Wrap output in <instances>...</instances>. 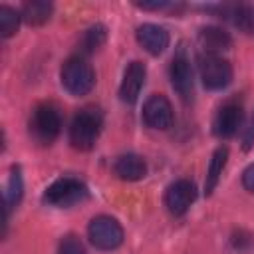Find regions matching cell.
Returning <instances> with one entry per match:
<instances>
[{"instance_id": "22", "label": "cell", "mask_w": 254, "mask_h": 254, "mask_svg": "<svg viewBox=\"0 0 254 254\" xmlns=\"http://www.w3.org/2000/svg\"><path fill=\"white\" fill-rule=\"evenodd\" d=\"M254 145V117H252V121L248 123V127L244 129V137H242V147L248 151L250 147Z\"/></svg>"}, {"instance_id": "3", "label": "cell", "mask_w": 254, "mask_h": 254, "mask_svg": "<svg viewBox=\"0 0 254 254\" xmlns=\"http://www.w3.org/2000/svg\"><path fill=\"white\" fill-rule=\"evenodd\" d=\"M87 196H89L87 187L79 179H73V177H62L44 190V202L50 206H58V208L73 206L85 200Z\"/></svg>"}, {"instance_id": "15", "label": "cell", "mask_w": 254, "mask_h": 254, "mask_svg": "<svg viewBox=\"0 0 254 254\" xmlns=\"http://www.w3.org/2000/svg\"><path fill=\"white\" fill-rule=\"evenodd\" d=\"M24 194V179H22V171L20 167H12L6 187H4V222L8 220V214L14 206H18V202L22 200Z\"/></svg>"}, {"instance_id": "1", "label": "cell", "mask_w": 254, "mask_h": 254, "mask_svg": "<svg viewBox=\"0 0 254 254\" xmlns=\"http://www.w3.org/2000/svg\"><path fill=\"white\" fill-rule=\"evenodd\" d=\"M101 111L95 107H85L81 109L69 125V143L77 151H89L93 149L99 133H101Z\"/></svg>"}, {"instance_id": "7", "label": "cell", "mask_w": 254, "mask_h": 254, "mask_svg": "<svg viewBox=\"0 0 254 254\" xmlns=\"http://www.w3.org/2000/svg\"><path fill=\"white\" fill-rule=\"evenodd\" d=\"M169 79L173 89L179 93V97L183 101H190L192 99V91H194V79H192V67L190 62L185 54V50H179L171 62L169 67Z\"/></svg>"}, {"instance_id": "11", "label": "cell", "mask_w": 254, "mask_h": 254, "mask_svg": "<svg viewBox=\"0 0 254 254\" xmlns=\"http://www.w3.org/2000/svg\"><path fill=\"white\" fill-rule=\"evenodd\" d=\"M145 77H147V67L143 62H131L125 67L121 85H119V97L125 103H135L139 99V93L145 85Z\"/></svg>"}, {"instance_id": "10", "label": "cell", "mask_w": 254, "mask_h": 254, "mask_svg": "<svg viewBox=\"0 0 254 254\" xmlns=\"http://www.w3.org/2000/svg\"><path fill=\"white\" fill-rule=\"evenodd\" d=\"M242 121H244L242 105H238V103H226L214 115L212 133L216 137H220V139H230V137H234L242 129Z\"/></svg>"}, {"instance_id": "5", "label": "cell", "mask_w": 254, "mask_h": 254, "mask_svg": "<svg viewBox=\"0 0 254 254\" xmlns=\"http://www.w3.org/2000/svg\"><path fill=\"white\" fill-rule=\"evenodd\" d=\"M87 236H89V242L95 248H99V250H115V248H119L123 244L125 232H123V226L113 216L99 214V216L91 218V222L87 226Z\"/></svg>"}, {"instance_id": "20", "label": "cell", "mask_w": 254, "mask_h": 254, "mask_svg": "<svg viewBox=\"0 0 254 254\" xmlns=\"http://www.w3.org/2000/svg\"><path fill=\"white\" fill-rule=\"evenodd\" d=\"M58 254H85V248H83V242L77 236L67 234V236H64L60 240Z\"/></svg>"}, {"instance_id": "19", "label": "cell", "mask_w": 254, "mask_h": 254, "mask_svg": "<svg viewBox=\"0 0 254 254\" xmlns=\"http://www.w3.org/2000/svg\"><path fill=\"white\" fill-rule=\"evenodd\" d=\"M22 20V12L10 8V6H0V36L2 38H10L18 32Z\"/></svg>"}, {"instance_id": "16", "label": "cell", "mask_w": 254, "mask_h": 254, "mask_svg": "<svg viewBox=\"0 0 254 254\" xmlns=\"http://www.w3.org/2000/svg\"><path fill=\"white\" fill-rule=\"evenodd\" d=\"M54 6L46 0H30L22 8V20L30 26H42L52 18Z\"/></svg>"}, {"instance_id": "8", "label": "cell", "mask_w": 254, "mask_h": 254, "mask_svg": "<svg viewBox=\"0 0 254 254\" xmlns=\"http://www.w3.org/2000/svg\"><path fill=\"white\" fill-rule=\"evenodd\" d=\"M143 121L147 127L157 129V131H165L173 125L175 113H173V105L171 101L161 95V93H153L145 103H143Z\"/></svg>"}, {"instance_id": "23", "label": "cell", "mask_w": 254, "mask_h": 254, "mask_svg": "<svg viewBox=\"0 0 254 254\" xmlns=\"http://www.w3.org/2000/svg\"><path fill=\"white\" fill-rule=\"evenodd\" d=\"M143 10H163V8H173L171 2H139L137 4Z\"/></svg>"}, {"instance_id": "17", "label": "cell", "mask_w": 254, "mask_h": 254, "mask_svg": "<svg viewBox=\"0 0 254 254\" xmlns=\"http://www.w3.org/2000/svg\"><path fill=\"white\" fill-rule=\"evenodd\" d=\"M226 159H228V149L226 147H218L212 153L210 163H208V171H206V181H204V192L206 194H212V190L216 189V185L220 181V175L226 167Z\"/></svg>"}, {"instance_id": "6", "label": "cell", "mask_w": 254, "mask_h": 254, "mask_svg": "<svg viewBox=\"0 0 254 254\" xmlns=\"http://www.w3.org/2000/svg\"><path fill=\"white\" fill-rule=\"evenodd\" d=\"M198 73L202 85L212 91L224 89L232 81V65L222 56H214V54L198 56Z\"/></svg>"}, {"instance_id": "2", "label": "cell", "mask_w": 254, "mask_h": 254, "mask_svg": "<svg viewBox=\"0 0 254 254\" xmlns=\"http://www.w3.org/2000/svg\"><path fill=\"white\" fill-rule=\"evenodd\" d=\"M60 79L64 89L69 95H85L93 89L95 85V71L91 67V64L83 58H69L60 71Z\"/></svg>"}, {"instance_id": "21", "label": "cell", "mask_w": 254, "mask_h": 254, "mask_svg": "<svg viewBox=\"0 0 254 254\" xmlns=\"http://www.w3.org/2000/svg\"><path fill=\"white\" fill-rule=\"evenodd\" d=\"M242 185H244V189L248 192H254V163L244 169V173H242Z\"/></svg>"}, {"instance_id": "12", "label": "cell", "mask_w": 254, "mask_h": 254, "mask_svg": "<svg viewBox=\"0 0 254 254\" xmlns=\"http://www.w3.org/2000/svg\"><path fill=\"white\" fill-rule=\"evenodd\" d=\"M139 46L151 56H159L169 48V32L157 24H141L135 32Z\"/></svg>"}, {"instance_id": "4", "label": "cell", "mask_w": 254, "mask_h": 254, "mask_svg": "<svg viewBox=\"0 0 254 254\" xmlns=\"http://www.w3.org/2000/svg\"><path fill=\"white\" fill-rule=\"evenodd\" d=\"M62 131L60 111L52 103H40L30 117V133L40 145H50Z\"/></svg>"}, {"instance_id": "18", "label": "cell", "mask_w": 254, "mask_h": 254, "mask_svg": "<svg viewBox=\"0 0 254 254\" xmlns=\"http://www.w3.org/2000/svg\"><path fill=\"white\" fill-rule=\"evenodd\" d=\"M105 38H107V30H105L103 24H95V26L87 28V30L83 32V36H81V42H79L81 52H83V54L95 52L99 46H103Z\"/></svg>"}, {"instance_id": "9", "label": "cell", "mask_w": 254, "mask_h": 254, "mask_svg": "<svg viewBox=\"0 0 254 254\" xmlns=\"http://www.w3.org/2000/svg\"><path fill=\"white\" fill-rule=\"evenodd\" d=\"M194 198H196V187L187 179H179L171 183L165 190V206L173 216H183L190 208Z\"/></svg>"}, {"instance_id": "13", "label": "cell", "mask_w": 254, "mask_h": 254, "mask_svg": "<svg viewBox=\"0 0 254 254\" xmlns=\"http://www.w3.org/2000/svg\"><path fill=\"white\" fill-rule=\"evenodd\" d=\"M198 46L202 48V54L220 56V52L232 46V38L228 32H224L218 26H204L198 32Z\"/></svg>"}, {"instance_id": "14", "label": "cell", "mask_w": 254, "mask_h": 254, "mask_svg": "<svg viewBox=\"0 0 254 254\" xmlns=\"http://www.w3.org/2000/svg\"><path fill=\"white\" fill-rule=\"evenodd\" d=\"M113 173L121 179V181H141L147 173V163L143 157L135 155V153H125L119 155L113 163Z\"/></svg>"}]
</instances>
